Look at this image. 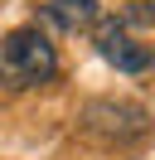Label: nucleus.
Returning <instances> with one entry per match:
<instances>
[{"label": "nucleus", "instance_id": "1", "mask_svg": "<svg viewBox=\"0 0 155 160\" xmlns=\"http://www.w3.org/2000/svg\"><path fill=\"white\" fill-rule=\"evenodd\" d=\"M58 73V53L39 29H15L0 39V78L10 88H39Z\"/></svg>", "mask_w": 155, "mask_h": 160}, {"label": "nucleus", "instance_id": "2", "mask_svg": "<svg viewBox=\"0 0 155 160\" xmlns=\"http://www.w3.org/2000/svg\"><path fill=\"white\" fill-rule=\"evenodd\" d=\"M92 34H97V53H102L116 73H145L155 63V53L145 49V44H136L131 34L121 29V20H97Z\"/></svg>", "mask_w": 155, "mask_h": 160}, {"label": "nucleus", "instance_id": "3", "mask_svg": "<svg viewBox=\"0 0 155 160\" xmlns=\"http://www.w3.org/2000/svg\"><path fill=\"white\" fill-rule=\"evenodd\" d=\"M44 20L58 24V29H68V34H78V29H92L102 20V10H97V0H48Z\"/></svg>", "mask_w": 155, "mask_h": 160}, {"label": "nucleus", "instance_id": "4", "mask_svg": "<svg viewBox=\"0 0 155 160\" xmlns=\"http://www.w3.org/2000/svg\"><path fill=\"white\" fill-rule=\"evenodd\" d=\"M126 20H155V0H131Z\"/></svg>", "mask_w": 155, "mask_h": 160}]
</instances>
